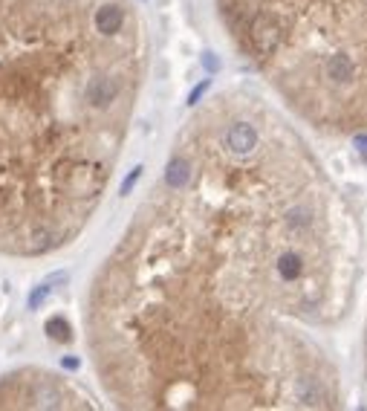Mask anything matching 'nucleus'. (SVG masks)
<instances>
[{
    "label": "nucleus",
    "instance_id": "nucleus-1",
    "mask_svg": "<svg viewBox=\"0 0 367 411\" xmlns=\"http://www.w3.org/2000/svg\"><path fill=\"white\" fill-rule=\"evenodd\" d=\"M121 96V79L110 76V72H95L84 84V102L93 110H107Z\"/></svg>",
    "mask_w": 367,
    "mask_h": 411
},
{
    "label": "nucleus",
    "instance_id": "nucleus-2",
    "mask_svg": "<svg viewBox=\"0 0 367 411\" xmlns=\"http://www.w3.org/2000/svg\"><path fill=\"white\" fill-rule=\"evenodd\" d=\"M249 38H252V46L260 53V56H272L278 46H281V38H283V30L281 23L269 15V12H260L252 27H249Z\"/></svg>",
    "mask_w": 367,
    "mask_h": 411
},
{
    "label": "nucleus",
    "instance_id": "nucleus-3",
    "mask_svg": "<svg viewBox=\"0 0 367 411\" xmlns=\"http://www.w3.org/2000/svg\"><path fill=\"white\" fill-rule=\"evenodd\" d=\"M258 139H260V136H258L255 125H249V122H232V125L226 128V133H223L226 151L234 154V157H249V154H255Z\"/></svg>",
    "mask_w": 367,
    "mask_h": 411
},
{
    "label": "nucleus",
    "instance_id": "nucleus-4",
    "mask_svg": "<svg viewBox=\"0 0 367 411\" xmlns=\"http://www.w3.org/2000/svg\"><path fill=\"white\" fill-rule=\"evenodd\" d=\"M125 20H128V12L121 4H105L93 12V30L105 35V38H113L121 32V27H125Z\"/></svg>",
    "mask_w": 367,
    "mask_h": 411
},
{
    "label": "nucleus",
    "instance_id": "nucleus-5",
    "mask_svg": "<svg viewBox=\"0 0 367 411\" xmlns=\"http://www.w3.org/2000/svg\"><path fill=\"white\" fill-rule=\"evenodd\" d=\"M188 183H191V162L185 157H174V159L168 162V168H165V185L180 191Z\"/></svg>",
    "mask_w": 367,
    "mask_h": 411
},
{
    "label": "nucleus",
    "instance_id": "nucleus-6",
    "mask_svg": "<svg viewBox=\"0 0 367 411\" xmlns=\"http://www.w3.org/2000/svg\"><path fill=\"white\" fill-rule=\"evenodd\" d=\"M295 400H298V405H309V408H321V405H327V403H324L321 385H318L315 379H309V377L298 379V385H295Z\"/></svg>",
    "mask_w": 367,
    "mask_h": 411
},
{
    "label": "nucleus",
    "instance_id": "nucleus-7",
    "mask_svg": "<svg viewBox=\"0 0 367 411\" xmlns=\"http://www.w3.org/2000/svg\"><path fill=\"white\" fill-rule=\"evenodd\" d=\"M327 76H330L333 81H338V84H347V81H353V76H356V67H353V61H350L347 56H333V58L327 61Z\"/></svg>",
    "mask_w": 367,
    "mask_h": 411
},
{
    "label": "nucleus",
    "instance_id": "nucleus-8",
    "mask_svg": "<svg viewBox=\"0 0 367 411\" xmlns=\"http://www.w3.org/2000/svg\"><path fill=\"white\" fill-rule=\"evenodd\" d=\"M301 273H304V261L298 252H283L278 258V275L283 281H295V278H301Z\"/></svg>",
    "mask_w": 367,
    "mask_h": 411
},
{
    "label": "nucleus",
    "instance_id": "nucleus-9",
    "mask_svg": "<svg viewBox=\"0 0 367 411\" xmlns=\"http://www.w3.org/2000/svg\"><path fill=\"white\" fill-rule=\"evenodd\" d=\"M283 221H286V226L292 229V232H304V229H309V223H312V211L309 209H292L286 217H283Z\"/></svg>",
    "mask_w": 367,
    "mask_h": 411
},
{
    "label": "nucleus",
    "instance_id": "nucleus-10",
    "mask_svg": "<svg viewBox=\"0 0 367 411\" xmlns=\"http://www.w3.org/2000/svg\"><path fill=\"white\" fill-rule=\"evenodd\" d=\"M46 333H50V339H55V342H69V325L64 316H53L46 322Z\"/></svg>",
    "mask_w": 367,
    "mask_h": 411
},
{
    "label": "nucleus",
    "instance_id": "nucleus-11",
    "mask_svg": "<svg viewBox=\"0 0 367 411\" xmlns=\"http://www.w3.org/2000/svg\"><path fill=\"white\" fill-rule=\"evenodd\" d=\"M46 296H50V281H46V284H38V287L32 289V296H29V310H38V307L46 301Z\"/></svg>",
    "mask_w": 367,
    "mask_h": 411
},
{
    "label": "nucleus",
    "instance_id": "nucleus-12",
    "mask_svg": "<svg viewBox=\"0 0 367 411\" xmlns=\"http://www.w3.org/2000/svg\"><path fill=\"white\" fill-rule=\"evenodd\" d=\"M139 177H142V165H136L133 171L125 177V183H121V191H119V195H121V197H125V195H131V188L136 185V180H139Z\"/></svg>",
    "mask_w": 367,
    "mask_h": 411
},
{
    "label": "nucleus",
    "instance_id": "nucleus-13",
    "mask_svg": "<svg viewBox=\"0 0 367 411\" xmlns=\"http://www.w3.org/2000/svg\"><path fill=\"white\" fill-rule=\"evenodd\" d=\"M208 84H211V81H203V84L194 87V90H191V96H188V105H197V102L203 99V93L208 90Z\"/></svg>",
    "mask_w": 367,
    "mask_h": 411
},
{
    "label": "nucleus",
    "instance_id": "nucleus-14",
    "mask_svg": "<svg viewBox=\"0 0 367 411\" xmlns=\"http://www.w3.org/2000/svg\"><path fill=\"white\" fill-rule=\"evenodd\" d=\"M203 61H206V67H208V70H220V61H217V58H211V56H206Z\"/></svg>",
    "mask_w": 367,
    "mask_h": 411
},
{
    "label": "nucleus",
    "instance_id": "nucleus-15",
    "mask_svg": "<svg viewBox=\"0 0 367 411\" xmlns=\"http://www.w3.org/2000/svg\"><path fill=\"white\" fill-rule=\"evenodd\" d=\"M353 142L359 145V148H361V154H367V136H356Z\"/></svg>",
    "mask_w": 367,
    "mask_h": 411
},
{
    "label": "nucleus",
    "instance_id": "nucleus-16",
    "mask_svg": "<svg viewBox=\"0 0 367 411\" xmlns=\"http://www.w3.org/2000/svg\"><path fill=\"white\" fill-rule=\"evenodd\" d=\"M64 368H69V371H76V368H79V359H72V356H69V359H64Z\"/></svg>",
    "mask_w": 367,
    "mask_h": 411
}]
</instances>
